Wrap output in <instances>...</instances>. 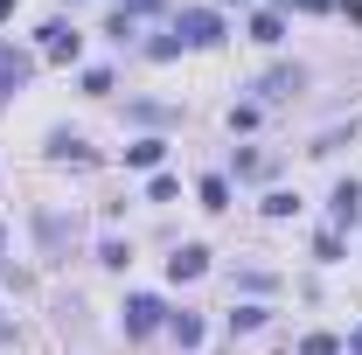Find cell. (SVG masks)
I'll return each instance as SVG.
<instances>
[{
	"mask_svg": "<svg viewBox=\"0 0 362 355\" xmlns=\"http://www.w3.org/2000/svg\"><path fill=\"white\" fill-rule=\"evenodd\" d=\"M98 258H105L112 272H126V265H133V244H119V237H105V244H98Z\"/></svg>",
	"mask_w": 362,
	"mask_h": 355,
	"instance_id": "7c38bea8",
	"label": "cell"
},
{
	"mask_svg": "<svg viewBox=\"0 0 362 355\" xmlns=\"http://www.w3.org/2000/svg\"><path fill=\"white\" fill-rule=\"evenodd\" d=\"M251 42H286V21H279V14H272V7H265V14H251Z\"/></svg>",
	"mask_w": 362,
	"mask_h": 355,
	"instance_id": "30bf717a",
	"label": "cell"
},
{
	"mask_svg": "<svg viewBox=\"0 0 362 355\" xmlns=\"http://www.w3.org/2000/svg\"><path fill=\"white\" fill-rule=\"evenodd\" d=\"M28 77H35V63H28V56H21L14 42H0V105H7L14 91L28 84Z\"/></svg>",
	"mask_w": 362,
	"mask_h": 355,
	"instance_id": "3957f363",
	"label": "cell"
},
{
	"mask_svg": "<svg viewBox=\"0 0 362 355\" xmlns=\"http://www.w3.org/2000/svg\"><path fill=\"white\" fill-rule=\"evenodd\" d=\"M216 7H230V0H216Z\"/></svg>",
	"mask_w": 362,
	"mask_h": 355,
	"instance_id": "7402d4cb",
	"label": "cell"
},
{
	"mask_svg": "<svg viewBox=\"0 0 362 355\" xmlns=\"http://www.w3.org/2000/svg\"><path fill=\"white\" fill-rule=\"evenodd\" d=\"M265 327V307H237L230 313V334H258Z\"/></svg>",
	"mask_w": 362,
	"mask_h": 355,
	"instance_id": "4fadbf2b",
	"label": "cell"
},
{
	"mask_svg": "<svg viewBox=\"0 0 362 355\" xmlns=\"http://www.w3.org/2000/svg\"><path fill=\"white\" fill-rule=\"evenodd\" d=\"M195 195H202V209H230V181L223 175H202V181H195Z\"/></svg>",
	"mask_w": 362,
	"mask_h": 355,
	"instance_id": "8fae6325",
	"label": "cell"
},
{
	"mask_svg": "<svg viewBox=\"0 0 362 355\" xmlns=\"http://www.w3.org/2000/svg\"><path fill=\"white\" fill-rule=\"evenodd\" d=\"M251 91H258L265 105H272V98H300V91H307V70H300V63H279V70H265Z\"/></svg>",
	"mask_w": 362,
	"mask_h": 355,
	"instance_id": "7a4b0ae2",
	"label": "cell"
},
{
	"mask_svg": "<svg viewBox=\"0 0 362 355\" xmlns=\"http://www.w3.org/2000/svg\"><path fill=\"white\" fill-rule=\"evenodd\" d=\"M349 355H362V334H356V342H349Z\"/></svg>",
	"mask_w": 362,
	"mask_h": 355,
	"instance_id": "44dd1931",
	"label": "cell"
},
{
	"mask_svg": "<svg viewBox=\"0 0 362 355\" xmlns=\"http://www.w3.org/2000/svg\"><path fill=\"white\" fill-rule=\"evenodd\" d=\"M300 355H341V342H334V334H307V349Z\"/></svg>",
	"mask_w": 362,
	"mask_h": 355,
	"instance_id": "e0dca14e",
	"label": "cell"
},
{
	"mask_svg": "<svg viewBox=\"0 0 362 355\" xmlns=\"http://www.w3.org/2000/svg\"><path fill=\"white\" fill-rule=\"evenodd\" d=\"M175 195H181L175 175H153V181H146V202H175Z\"/></svg>",
	"mask_w": 362,
	"mask_h": 355,
	"instance_id": "5bb4252c",
	"label": "cell"
},
{
	"mask_svg": "<svg viewBox=\"0 0 362 355\" xmlns=\"http://www.w3.org/2000/svg\"><path fill=\"white\" fill-rule=\"evenodd\" d=\"M49 161H77V168H90V146L77 133H63V126H56V133H49Z\"/></svg>",
	"mask_w": 362,
	"mask_h": 355,
	"instance_id": "52a82bcc",
	"label": "cell"
},
{
	"mask_svg": "<svg viewBox=\"0 0 362 355\" xmlns=\"http://www.w3.org/2000/svg\"><path fill=\"white\" fill-rule=\"evenodd\" d=\"M133 7H146V0H133Z\"/></svg>",
	"mask_w": 362,
	"mask_h": 355,
	"instance_id": "603a6c76",
	"label": "cell"
},
{
	"mask_svg": "<svg viewBox=\"0 0 362 355\" xmlns=\"http://www.w3.org/2000/svg\"><path fill=\"white\" fill-rule=\"evenodd\" d=\"M293 7H307V14H327V7H334V0H293Z\"/></svg>",
	"mask_w": 362,
	"mask_h": 355,
	"instance_id": "ac0fdd59",
	"label": "cell"
},
{
	"mask_svg": "<svg viewBox=\"0 0 362 355\" xmlns=\"http://www.w3.org/2000/svg\"><path fill=\"white\" fill-rule=\"evenodd\" d=\"M7 14H14V0H0V21H7Z\"/></svg>",
	"mask_w": 362,
	"mask_h": 355,
	"instance_id": "ffe728a7",
	"label": "cell"
},
{
	"mask_svg": "<svg viewBox=\"0 0 362 355\" xmlns=\"http://www.w3.org/2000/svg\"><path fill=\"white\" fill-rule=\"evenodd\" d=\"M314 258H327V265L341 258V230H320V237H314Z\"/></svg>",
	"mask_w": 362,
	"mask_h": 355,
	"instance_id": "9a60e30c",
	"label": "cell"
},
{
	"mask_svg": "<svg viewBox=\"0 0 362 355\" xmlns=\"http://www.w3.org/2000/svg\"><path fill=\"white\" fill-rule=\"evenodd\" d=\"M175 35H181V49H216L230 28H223L216 7H181V14H175Z\"/></svg>",
	"mask_w": 362,
	"mask_h": 355,
	"instance_id": "6da1fadb",
	"label": "cell"
},
{
	"mask_svg": "<svg viewBox=\"0 0 362 355\" xmlns=\"http://www.w3.org/2000/svg\"><path fill=\"white\" fill-rule=\"evenodd\" d=\"M168 334H175L181 349H195V342H202V320H195V313L181 307V313H168Z\"/></svg>",
	"mask_w": 362,
	"mask_h": 355,
	"instance_id": "9c48e42d",
	"label": "cell"
},
{
	"mask_svg": "<svg viewBox=\"0 0 362 355\" xmlns=\"http://www.w3.org/2000/svg\"><path fill=\"white\" fill-rule=\"evenodd\" d=\"M160 153H168V139H133L126 146V168H160Z\"/></svg>",
	"mask_w": 362,
	"mask_h": 355,
	"instance_id": "ba28073f",
	"label": "cell"
},
{
	"mask_svg": "<svg viewBox=\"0 0 362 355\" xmlns=\"http://www.w3.org/2000/svg\"><path fill=\"white\" fill-rule=\"evenodd\" d=\"M202 272H209V251H202V244H181L175 258H168V279H175V286L181 279H202Z\"/></svg>",
	"mask_w": 362,
	"mask_h": 355,
	"instance_id": "8992f818",
	"label": "cell"
},
{
	"mask_svg": "<svg viewBox=\"0 0 362 355\" xmlns=\"http://www.w3.org/2000/svg\"><path fill=\"white\" fill-rule=\"evenodd\" d=\"M160 320H168V307H160L153 293H133V300H126V334H153Z\"/></svg>",
	"mask_w": 362,
	"mask_h": 355,
	"instance_id": "277c9868",
	"label": "cell"
},
{
	"mask_svg": "<svg viewBox=\"0 0 362 355\" xmlns=\"http://www.w3.org/2000/svg\"><path fill=\"white\" fill-rule=\"evenodd\" d=\"M293 209H300V195H286V188H279V195H265V216H293Z\"/></svg>",
	"mask_w": 362,
	"mask_h": 355,
	"instance_id": "2e32d148",
	"label": "cell"
},
{
	"mask_svg": "<svg viewBox=\"0 0 362 355\" xmlns=\"http://www.w3.org/2000/svg\"><path fill=\"white\" fill-rule=\"evenodd\" d=\"M0 272H7V230H0Z\"/></svg>",
	"mask_w": 362,
	"mask_h": 355,
	"instance_id": "d6986e66",
	"label": "cell"
},
{
	"mask_svg": "<svg viewBox=\"0 0 362 355\" xmlns=\"http://www.w3.org/2000/svg\"><path fill=\"white\" fill-rule=\"evenodd\" d=\"M327 216H334V230L362 216V188H356V181H334V195H327Z\"/></svg>",
	"mask_w": 362,
	"mask_h": 355,
	"instance_id": "5b68a950",
	"label": "cell"
}]
</instances>
